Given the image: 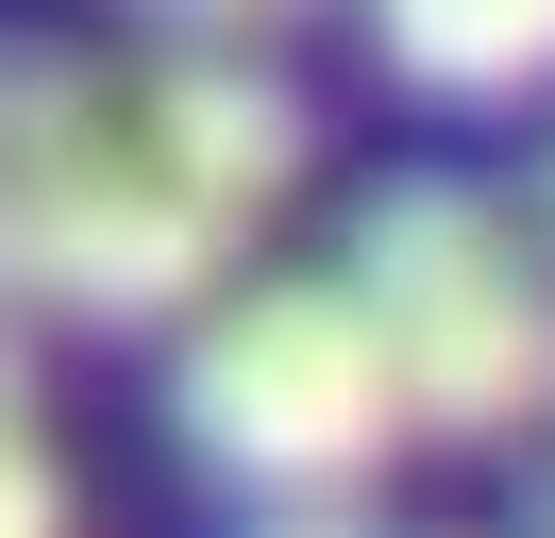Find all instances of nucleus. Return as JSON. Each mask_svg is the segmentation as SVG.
Returning a JSON list of instances; mask_svg holds the SVG:
<instances>
[{
    "label": "nucleus",
    "mask_w": 555,
    "mask_h": 538,
    "mask_svg": "<svg viewBox=\"0 0 555 538\" xmlns=\"http://www.w3.org/2000/svg\"><path fill=\"white\" fill-rule=\"evenodd\" d=\"M169 421L253 504H353L387 471V437H404V387H387V336L353 320L337 269H286V286L203 303V336L169 370Z\"/></svg>",
    "instance_id": "obj_3"
},
{
    "label": "nucleus",
    "mask_w": 555,
    "mask_h": 538,
    "mask_svg": "<svg viewBox=\"0 0 555 538\" xmlns=\"http://www.w3.org/2000/svg\"><path fill=\"white\" fill-rule=\"evenodd\" d=\"M135 152L169 168L203 219L253 235V202H286V168H304V101L253 51H169V67H135Z\"/></svg>",
    "instance_id": "obj_4"
},
{
    "label": "nucleus",
    "mask_w": 555,
    "mask_h": 538,
    "mask_svg": "<svg viewBox=\"0 0 555 538\" xmlns=\"http://www.w3.org/2000/svg\"><path fill=\"white\" fill-rule=\"evenodd\" d=\"M539 235H555V168H539Z\"/></svg>",
    "instance_id": "obj_9"
},
{
    "label": "nucleus",
    "mask_w": 555,
    "mask_h": 538,
    "mask_svg": "<svg viewBox=\"0 0 555 538\" xmlns=\"http://www.w3.org/2000/svg\"><path fill=\"white\" fill-rule=\"evenodd\" d=\"M371 34L438 101H539L555 85V0H371Z\"/></svg>",
    "instance_id": "obj_5"
},
{
    "label": "nucleus",
    "mask_w": 555,
    "mask_h": 538,
    "mask_svg": "<svg viewBox=\"0 0 555 538\" xmlns=\"http://www.w3.org/2000/svg\"><path fill=\"white\" fill-rule=\"evenodd\" d=\"M152 17H169V51H253L270 67V34H304L320 0H152Z\"/></svg>",
    "instance_id": "obj_7"
},
{
    "label": "nucleus",
    "mask_w": 555,
    "mask_h": 538,
    "mask_svg": "<svg viewBox=\"0 0 555 538\" xmlns=\"http://www.w3.org/2000/svg\"><path fill=\"white\" fill-rule=\"evenodd\" d=\"M0 538H68V471H51V437H35L17 336H0Z\"/></svg>",
    "instance_id": "obj_6"
},
{
    "label": "nucleus",
    "mask_w": 555,
    "mask_h": 538,
    "mask_svg": "<svg viewBox=\"0 0 555 538\" xmlns=\"http://www.w3.org/2000/svg\"><path fill=\"white\" fill-rule=\"evenodd\" d=\"M236 219L169 185L135 152V85L85 51H0V303H51V320H203Z\"/></svg>",
    "instance_id": "obj_1"
},
{
    "label": "nucleus",
    "mask_w": 555,
    "mask_h": 538,
    "mask_svg": "<svg viewBox=\"0 0 555 538\" xmlns=\"http://www.w3.org/2000/svg\"><path fill=\"white\" fill-rule=\"evenodd\" d=\"M270 538H371V504H270Z\"/></svg>",
    "instance_id": "obj_8"
},
{
    "label": "nucleus",
    "mask_w": 555,
    "mask_h": 538,
    "mask_svg": "<svg viewBox=\"0 0 555 538\" xmlns=\"http://www.w3.org/2000/svg\"><path fill=\"white\" fill-rule=\"evenodd\" d=\"M353 320L387 336V387L421 437H521L555 404V269L488 185H371L353 219Z\"/></svg>",
    "instance_id": "obj_2"
}]
</instances>
